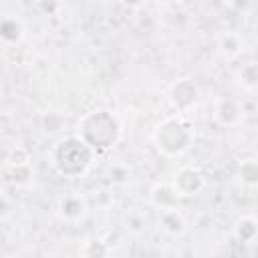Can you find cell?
Instances as JSON below:
<instances>
[{
    "label": "cell",
    "mask_w": 258,
    "mask_h": 258,
    "mask_svg": "<svg viewBox=\"0 0 258 258\" xmlns=\"http://www.w3.org/2000/svg\"><path fill=\"white\" fill-rule=\"evenodd\" d=\"M79 252L85 258H103L111 254V244L105 242L103 238H89L87 242H83Z\"/></svg>",
    "instance_id": "17"
},
{
    "label": "cell",
    "mask_w": 258,
    "mask_h": 258,
    "mask_svg": "<svg viewBox=\"0 0 258 258\" xmlns=\"http://www.w3.org/2000/svg\"><path fill=\"white\" fill-rule=\"evenodd\" d=\"M234 238L240 242V244H246V246H254L256 244V238H258V222L254 216H242L236 220L234 224Z\"/></svg>",
    "instance_id": "11"
},
{
    "label": "cell",
    "mask_w": 258,
    "mask_h": 258,
    "mask_svg": "<svg viewBox=\"0 0 258 258\" xmlns=\"http://www.w3.org/2000/svg\"><path fill=\"white\" fill-rule=\"evenodd\" d=\"M244 50H246V40L242 38V34H238L234 30H226L216 36V52L222 58L234 60V58L242 56Z\"/></svg>",
    "instance_id": "9"
},
{
    "label": "cell",
    "mask_w": 258,
    "mask_h": 258,
    "mask_svg": "<svg viewBox=\"0 0 258 258\" xmlns=\"http://www.w3.org/2000/svg\"><path fill=\"white\" fill-rule=\"evenodd\" d=\"M32 157H30V151L24 147V145H12L6 155H4V165L8 169H16V167H26L30 165Z\"/></svg>",
    "instance_id": "15"
},
{
    "label": "cell",
    "mask_w": 258,
    "mask_h": 258,
    "mask_svg": "<svg viewBox=\"0 0 258 258\" xmlns=\"http://www.w3.org/2000/svg\"><path fill=\"white\" fill-rule=\"evenodd\" d=\"M157 226H159V230L167 238H181L187 232V220L181 214L179 206L177 208L161 210L159 212V218H157Z\"/></svg>",
    "instance_id": "8"
},
{
    "label": "cell",
    "mask_w": 258,
    "mask_h": 258,
    "mask_svg": "<svg viewBox=\"0 0 258 258\" xmlns=\"http://www.w3.org/2000/svg\"><path fill=\"white\" fill-rule=\"evenodd\" d=\"M75 135L81 137L95 153H103L119 143L123 135V125L113 111L93 109L79 119Z\"/></svg>",
    "instance_id": "2"
},
{
    "label": "cell",
    "mask_w": 258,
    "mask_h": 258,
    "mask_svg": "<svg viewBox=\"0 0 258 258\" xmlns=\"http://www.w3.org/2000/svg\"><path fill=\"white\" fill-rule=\"evenodd\" d=\"M121 2H123L125 6H129V8H139L145 0H121Z\"/></svg>",
    "instance_id": "21"
},
{
    "label": "cell",
    "mask_w": 258,
    "mask_h": 258,
    "mask_svg": "<svg viewBox=\"0 0 258 258\" xmlns=\"http://www.w3.org/2000/svg\"><path fill=\"white\" fill-rule=\"evenodd\" d=\"M252 2H254V0H228L226 4H228L232 10H236V12H240V14H246V12L252 8Z\"/></svg>",
    "instance_id": "19"
},
{
    "label": "cell",
    "mask_w": 258,
    "mask_h": 258,
    "mask_svg": "<svg viewBox=\"0 0 258 258\" xmlns=\"http://www.w3.org/2000/svg\"><path fill=\"white\" fill-rule=\"evenodd\" d=\"M236 83L244 91H256L258 87V64L256 62H246L236 71Z\"/></svg>",
    "instance_id": "14"
},
{
    "label": "cell",
    "mask_w": 258,
    "mask_h": 258,
    "mask_svg": "<svg viewBox=\"0 0 258 258\" xmlns=\"http://www.w3.org/2000/svg\"><path fill=\"white\" fill-rule=\"evenodd\" d=\"M123 226L131 236H141L147 230V218L139 210H129L123 218Z\"/></svg>",
    "instance_id": "18"
},
{
    "label": "cell",
    "mask_w": 258,
    "mask_h": 258,
    "mask_svg": "<svg viewBox=\"0 0 258 258\" xmlns=\"http://www.w3.org/2000/svg\"><path fill=\"white\" fill-rule=\"evenodd\" d=\"M216 2H224V4H226V2H228V0H216Z\"/></svg>",
    "instance_id": "23"
},
{
    "label": "cell",
    "mask_w": 258,
    "mask_h": 258,
    "mask_svg": "<svg viewBox=\"0 0 258 258\" xmlns=\"http://www.w3.org/2000/svg\"><path fill=\"white\" fill-rule=\"evenodd\" d=\"M157 4H161V6H175V4H179L181 0H155Z\"/></svg>",
    "instance_id": "22"
},
{
    "label": "cell",
    "mask_w": 258,
    "mask_h": 258,
    "mask_svg": "<svg viewBox=\"0 0 258 258\" xmlns=\"http://www.w3.org/2000/svg\"><path fill=\"white\" fill-rule=\"evenodd\" d=\"M8 212H10V202H8V198L4 194H0V218L8 216Z\"/></svg>",
    "instance_id": "20"
},
{
    "label": "cell",
    "mask_w": 258,
    "mask_h": 258,
    "mask_svg": "<svg viewBox=\"0 0 258 258\" xmlns=\"http://www.w3.org/2000/svg\"><path fill=\"white\" fill-rule=\"evenodd\" d=\"M236 179H238V183H240L242 189L254 191L256 185H258V163H256V159H244L238 165Z\"/></svg>",
    "instance_id": "12"
},
{
    "label": "cell",
    "mask_w": 258,
    "mask_h": 258,
    "mask_svg": "<svg viewBox=\"0 0 258 258\" xmlns=\"http://www.w3.org/2000/svg\"><path fill=\"white\" fill-rule=\"evenodd\" d=\"M208 179L204 175V171L198 167V165H179L171 177H169V185L173 187L175 196L181 200V198H196L204 191Z\"/></svg>",
    "instance_id": "4"
},
{
    "label": "cell",
    "mask_w": 258,
    "mask_h": 258,
    "mask_svg": "<svg viewBox=\"0 0 258 258\" xmlns=\"http://www.w3.org/2000/svg\"><path fill=\"white\" fill-rule=\"evenodd\" d=\"M24 36V28H22V22L14 16H4L0 20V40L4 44H16L20 42Z\"/></svg>",
    "instance_id": "13"
},
{
    "label": "cell",
    "mask_w": 258,
    "mask_h": 258,
    "mask_svg": "<svg viewBox=\"0 0 258 258\" xmlns=\"http://www.w3.org/2000/svg\"><path fill=\"white\" fill-rule=\"evenodd\" d=\"M89 214V200L83 194H64L56 202V216L64 224H81Z\"/></svg>",
    "instance_id": "6"
},
{
    "label": "cell",
    "mask_w": 258,
    "mask_h": 258,
    "mask_svg": "<svg viewBox=\"0 0 258 258\" xmlns=\"http://www.w3.org/2000/svg\"><path fill=\"white\" fill-rule=\"evenodd\" d=\"M198 101L200 89L191 79H177L167 89V103L179 115H187L198 105Z\"/></svg>",
    "instance_id": "5"
},
{
    "label": "cell",
    "mask_w": 258,
    "mask_h": 258,
    "mask_svg": "<svg viewBox=\"0 0 258 258\" xmlns=\"http://www.w3.org/2000/svg\"><path fill=\"white\" fill-rule=\"evenodd\" d=\"M149 204L157 212H161V210H167V208H177L179 206V198L175 196V191L169 185V181H157L149 189Z\"/></svg>",
    "instance_id": "10"
},
{
    "label": "cell",
    "mask_w": 258,
    "mask_h": 258,
    "mask_svg": "<svg viewBox=\"0 0 258 258\" xmlns=\"http://www.w3.org/2000/svg\"><path fill=\"white\" fill-rule=\"evenodd\" d=\"M244 115H246V111H244L242 101H238L234 97H220V99H216V103L212 107V117L220 127H228V129L238 127V125H242Z\"/></svg>",
    "instance_id": "7"
},
{
    "label": "cell",
    "mask_w": 258,
    "mask_h": 258,
    "mask_svg": "<svg viewBox=\"0 0 258 258\" xmlns=\"http://www.w3.org/2000/svg\"><path fill=\"white\" fill-rule=\"evenodd\" d=\"M95 157H97V153L77 135H69V137L58 139L50 149L52 169L67 179L83 177L93 167Z\"/></svg>",
    "instance_id": "3"
},
{
    "label": "cell",
    "mask_w": 258,
    "mask_h": 258,
    "mask_svg": "<svg viewBox=\"0 0 258 258\" xmlns=\"http://www.w3.org/2000/svg\"><path fill=\"white\" fill-rule=\"evenodd\" d=\"M196 141V127L187 119V115H167L155 123L151 131V143L167 159L183 157Z\"/></svg>",
    "instance_id": "1"
},
{
    "label": "cell",
    "mask_w": 258,
    "mask_h": 258,
    "mask_svg": "<svg viewBox=\"0 0 258 258\" xmlns=\"http://www.w3.org/2000/svg\"><path fill=\"white\" fill-rule=\"evenodd\" d=\"M105 175H107V179H109L113 185H125V183L131 179V167H129L125 161L115 159V161H111V163L107 165Z\"/></svg>",
    "instance_id": "16"
}]
</instances>
